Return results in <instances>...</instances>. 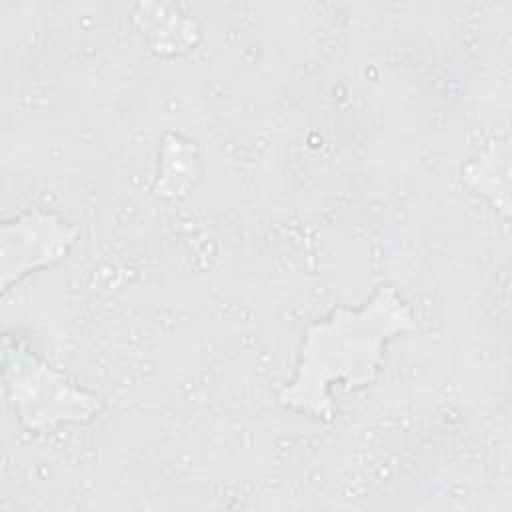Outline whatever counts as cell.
I'll use <instances>...</instances> for the list:
<instances>
[{"instance_id":"cell-1","label":"cell","mask_w":512,"mask_h":512,"mask_svg":"<svg viewBox=\"0 0 512 512\" xmlns=\"http://www.w3.org/2000/svg\"><path fill=\"white\" fill-rule=\"evenodd\" d=\"M416 332L408 304L392 286H380L358 310L334 308L328 318L306 330L296 374L280 392V402L296 412L330 420V386L346 390L372 384L384 358V346L398 334Z\"/></svg>"},{"instance_id":"cell-3","label":"cell","mask_w":512,"mask_h":512,"mask_svg":"<svg viewBox=\"0 0 512 512\" xmlns=\"http://www.w3.org/2000/svg\"><path fill=\"white\" fill-rule=\"evenodd\" d=\"M78 228L48 212H28L2 224V290L26 274L66 258Z\"/></svg>"},{"instance_id":"cell-2","label":"cell","mask_w":512,"mask_h":512,"mask_svg":"<svg viewBox=\"0 0 512 512\" xmlns=\"http://www.w3.org/2000/svg\"><path fill=\"white\" fill-rule=\"evenodd\" d=\"M4 382L10 404L28 432L46 434L60 424H82L102 408L94 394L10 338H4Z\"/></svg>"}]
</instances>
